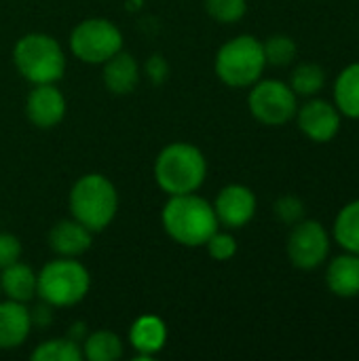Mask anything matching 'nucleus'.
Returning <instances> with one entry per match:
<instances>
[{
  "label": "nucleus",
  "instance_id": "nucleus-28",
  "mask_svg": "<svg viewBox=\"0 0 359 361\" xmlns=\"http://www.w3.org/2000/svg\"><path fill=\"white\" fill-rule=\"evenodd\" d=\"M21 258V241L11 233H0V271Z\"/></svg>",
  "mask_w": 359,
  "mask_h": 361
},
{
  "label": "nucleus",
  "instance_id": "nucleus-7",
  "mask_svg": "<svg viewBox=\"0 0 359 361\" xmlns=\"http://www.w3.org/2000/svg\"><path fill=\"white\" fill-rule=\"evenodd\" d=\"M70 49L85 63H104L123 49V34L110 19L91 17L72 30Z\"/></svg>",
  "mask_w": 359,
  "mask_h": 361
},
{
  "label": "nucleus",
  "instance_id": "nucleus-6",
  "mask_svg": "<svg viewBox=\"0 0 359 361\" xmlns=\"http://www.w3.org/2000/svg\"><path fill=\"white\" fill-rule=\"evenodd\" d=\"M91 288L89 271L74 258L59 256L47 262L38 273V296L49 307L78 305Z\"/></svg>",
  "mask_w": 359,
  "mask_h": 361
},
{
  "label": "nucleus",
  "instance_id": "nucleus-12",
  "mask_svg": "<svg viewBox=\"0 0 359 361\" xmlns=\"http://www.w3.org/2000/svg\"><path fill=\"white\" fill-rule=\"evenodd\" d=\"M25 114L34 127L53 129L66 116V97L55 87V82L34 85V89L25 99Z\"/></svg>",
  "mask_w": 359,
  "mask_h": 361
},
{
  "label": "nucleus",
  "instance_id": "nucleus-4",
  "mask_svg": "<svg viewBox=\"0 0 359 361\" xmlns=\"http://www.w3.org/2000/svg\"><path fill=\"white\" fill-rule=\"evenodd\" d=\"M13 63L17 72L32 85H49L63 76L66 53L53 36L32 32L15 42Z\"/></svg>",
  "mask_w": 359,
  "mask_h": 361
},
{
  "label": "nucleus",
  "instance_id": "nucleus-21",
  "mask_svg": "<svg viewBox=\"0 0 359 361\" xmlns=\"http://www.w3.org/2000/svg\"><path fill=\"white\" fill-rule=\"evenodd\" d=\"M83 357L89 361H116L123 357V341L110 330H97L85 338Z\"/></svg>",
  "mask_w": 359,
  "mask_h": 361
},
{
  "label": "nucleus",
  "instance_id": "nucleus-10",
  "mask_svg": "<svg viewBox=\"0 0 359 361\" xmlns=\"http://www.w3.org/2000/svg\"><path fill=\"white\" fill-rule=\"evenodd\" d=\"M298 129L317 144L332 142L341 129V112L334 104L326 99H309L303 108L296 110Z\"/></svg>",
  "mask_w": 359,
  "mask_h": 361
},
{
  "label": "nucleus",
  "instance_id": "nucleus-15",
  "mask_svg": "<svg viewBox=\"0 0 359 361\" xmlns=\"http://www.w3.org/2000/svg\"><path fill=\"white\" fill-rule=\"evenodd\" d=\"M326 286L339 298L359 296V256L345 252L328 264Z\"/></svg>",
  "mask_w": 359,
  "mask_h": 361
},
{
  "label": "nucleus",
  "instance_id": "nucleus-22",
  "mask_svg": "<svg viewBox=\"0 0 359 361\" xmlns=\"http://www.w3.org/2000/svg\"><path fill=\"white\" fill-rule=\"evenodd\" d=\"M290 87L298 97H313L326 87V72L320 63H300L292 72Z\"/></svg>",
  "mask_w": 359,
  "mask_h": 361
},
{
  "label": "nucleus",
  "instance_id": "nucleus-1",
  "mask_svg": "<svg viewBox=\"0 0 359 361\" xmlns=\"http://www.w3.org/2000/svg\"><path fill=\"white\" fill-rule=\"evenodd\" d=\"M161 222L165 233L180 245L201 247L218 231L214 205L195 192L174 195L163 207Z\"/></svg>",
  "mask_w": 359,
  "mask_h": 361
},
{
  "label": "nucleus",
  "instance_id": "nucleus-20",
  "mask_svg": "<svg viewBox=\"0 0 359 361\" xmlns=\"http://www.w3.org/2000/svg\"><path fill=\"white\" fill-rule=\"evenodd\" d=\"M334 241L351 254L359 256V199L347 203L336 220H334V228H332Z\"/></svg>",
  "mask_w": 359,
  "mask_h": 361
},
{
  "label": "nucleus",
  "instance_id": "nucleus-25",
  "mask_svg": "<svg viewBox=\"0 0 359 361\" xmlns=\"http://www.w3.org/2000/svg\"><path fill=\"white\" fill-rule=\"evenodd\" d=\"M205 11L218 23H235L243 19L248 0H205Z\"/></svg>",
  "mask_w": 359,
  "mask_h": 361
},
{
  "label": "nucleus",
  "instance_id": "nucleus-13",
  "mask_svg": "<svg viewBox=\"0 0 359 361\" xmlns=\"http://www.w3.org/2000/svg\"><path fill=\"white\" fill-rule=\"evenodd\" d=\"M32 330V315L25 302L4 300L0 302V351L21 347Z\"/></svg>",
  "mask_w": 359,
  "mask_h": 361
},
{
  "label": "nucleus",
  "instance_id": "nucleus-27",
  "mask_svg": "<svg viewBox=\"0 0 359 361\" xmlns=\"http://www.w3.org/2000/svg\"><path fill=\"white\" fill-rule=\"evenodd\" d=\"M207 252L214 260L218 262H226L237 254V241L231 233H220L216 231L209 239H207Z\"/></svg>",
  "mask_w": 359,
  "mask_h": 361
},
{
  "label": "nucleus",
  "instance_id": "nucleus-18",
  "mask_svg": "<svg viewBox=\"0 0 359 361\" xmlns=\"http://www.w3.org/2000/svg\"><path fill=\"white\" fill-rule=\"evenodd\" d=\"M0 290L8 300L28 302L38 292V275L23 262H13L0 273Z\"/></svg>",
  "mask_w": 359,
  "mask_h": 361
},
{
  "label": "nucleus",
  "instance_id": "nucleus-23",
  "mask_svg": "<svg viewBox=\"0 0 359 361\" xmlns=\"http://www.w3.org/2000/svg\"><path fill=\"white\" fill-rule=\"evenodd\" d=\"M34 361H80L83 349L72 338H53L32 351Z\"/></svg>",
  "mask_w": 359,
  "mask_h": 361
},
{
  "label": "nucleus",
  "instance_id": "nucleus-30",
  "mask_svg": "<svg viewBox=\"0 0 359 361\" xmlns=\"http://www.w3.org/2000/svg\"><path fill=\"white\" fill-rule=\"evenodd\" d=\"M0 294H2V290H0Z\"/></svg>",
  "mask_w": 359,
  "mask_h": 361
},
{
  "label": "nucleus",
  "instance_id": "nucleus-24",
  "mask_svg": "<svg viewBox=\"0 0 359 361\" xmlns=\"http://www.w3.org/2000/svg\"><path fill=\"white\" fill-rule=\"evenodd\" d=\"M262 49H264V59L271 66H288V63H292L294 57H296V51H298L294 38L288 36V34L269 36L262 42Z\"/></svg>",
  "mask_w": 359,
  "mask_h": 361
},
{
  "label": "nucleus",
  "instance_id": "nucleus-29",
  "mask_svg": "<svg viewBox=\"0 0 359 361\" xmlns=\"http://www.w3.org/2000/svg\"><path fill=\"white\" fill-rule=\"evenodd\" d=\"M146 74H148L150 82H154V85L165 82V78H167V74H169V66H167L165 57H161V55H150V59L146 61Z\"/></svg>",
  "mask_w": 359,
  "mask_h": 361
},
{
  "label": "nucleus",
  "instance_id": "nucleus-19",
  "mask_svg": "<svg viewBox=\"0 0 359 361\" xmlns=\"http://www.w3.org/2000/svg\"><path fill=\"white\" fill-rule=\"evenodd\" d=\"M334 106L341 114L349 118H359V63H349L336 76Z\"/></svg>",
  "mask_w": 359,
  "mask_h": 361
},
{
  "label": "nucleus",
  "instance_id": "nucleus-9",
  "mask_svg": "<svg viewBox=\"0 0 359 361\" xmlns=\"http://www.w3.org/2000/svg\"><path fill=\"white\" fill-rule=\"evenodd\" d=\"M330 256V233L317 220H300L288 237V258L296 269L313 271Z\"/></svg>",
  "mask_w": 359,
  "mask_h": 361
},
{
  "label": "nucleus",
  "instance_id": "nucleus-16",
  "mask_svg": "<svg viewBox=\"0 0 359 361\" xmlns=\"http://www.w3.org/2000/svg\"><path fill=\"white\" fill-rule=\"evenodd\" d=\"M140 82V66L131 53H125L123 49L112 55L108 61H104V85L114 95H127L131 93Z\"/></svg>",
  "mask_w": 359,
  "mask_h": 361
},
{
  "label": "nucleus",
  "instance_id": "nucleus-26",
  "mask_svg": "<svg viewBox=\"0 0 359 361\" xmlns=\"http://www.w3.org/2000/svg\"><path fill=\"white\" fill-rule=\"evenodd\" d=\"M275 216L279 222L294 226L305 220V203L296 195H284L275 201Z\"/></svg>",
  "mask_w": 359,
  "mask_h": 361
},
{
  "label": "nucleus",
  "instance_id": "nucleus-11",
  "mask_svg": "<svg viewBox=\"0 0 359 361\" xmlns=\"http://www.w3.org/2000/svg\"><path fill=\"white\" fill-rule=\"evenodd\" d=\"M256 205L258 203L252 188L243 184H229L218 192L214 201V212L222 226L241 228L250 224L252 218L256 216Z\"/></svg>",
  "mask_w": 359,
  "mask_h": 361
},
{
  "label": "nucleus",
  "instance_id": "nucleus-8",
  "mask_svg": "<svg viewBox=\"0 0 359 361\" xmlns=\"http://www.w3.org/2000/svg\"><path fill=\"white\" fill-rule=\"evenodd\" d=\"M248 108L258 123L279 127L296 116L298 95L288 82H281L277 78L256 80L248 95Z\"/></svg>",
  "mask_w": 359,
  "mask_h": 361
},
{
  "label": "nucleus",
  "instance_id": "nucleus-5",
  "mask_svg": "<svg viewBox=\"0 0 359 361\" xmlns=\"http://www.w3.org/2000/svg\"><path fill=\"white\" fill-rule=\"evenodd\" d=\"M264 68H267V59H264L262 42L250 34H241L224 42L218 49L214 61V70L218 78L235 89L252 87L256 80H260Z\"/></svg>",
  "mask_w": 359,
  "mask_h": 361
},
{
  "label": "nucleus",
  "instance_id": "nucleus-14",
  "mask_svg": "<svg viewBox=\"0 0 359 361\" xmlns=\"http://www.w3.org/2000/svg\"><path fill=\"white\" fill-rule=\"evenodd\" d=\"M93 233L78 220H61L49 233V245L57 256L76 258L91 247Z\"/></svg>",
  "mask_w": 359,
  "mask_h": 361
},
{
  "label": "nucleus",
  "instance_id": "nucleus-2",
  "mask_svg": "<svg viewBox=\"0 0 359 361\" xmlns=\"http://www.w3.org/2000/svg\"><path fill=\"white\" fill-rule=\"evenodd\" d=\"M205 176V154L188 142H174L165 146L154 161V180L169 197L199 190Z\"/></svg>",
  "mask_w": 359,
  "mask_h": 361
},
{
  "label": "nucleus",
  "instance_id": "nucleus-17",
  "mask_svg": "<svg viewBox=\"0 0 359 361\" xmlns=\"http://www.w3.org/2000/svg\"><path fill=\"white\" fill-rule=\"evenodd\" d=\"M129 341H131V347L140 353V360H148L165 347L167 328L163 319L154 315H142L133 322Z\"/></svg>",
  "mask_w": 359,
  "mask_h": 361
},
{
  "label": "nucleus",
  "instance_id": "nucleus-3",
  "mask_svg": "<svg viewBox=\"0 0 359 361\" xmlns=\"http://www.w3.org/2000/svg\"><path fill=\"white\" fill-rule=\"evenodd\" d=\"M70 212L91 233H102L118 212V192L106 176L87 173L70 190Z\"/></svg>",
  "mask_w": 359,
  "mask_h": 361
}]
</instances>
